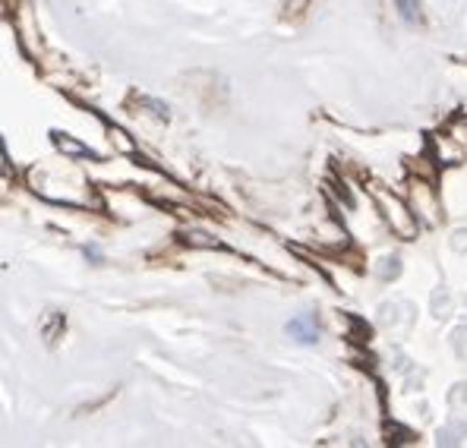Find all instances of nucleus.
<instances>
[{
  "label": "nucleus",
  "instance_id": "obj_1",
  "mask_svg": "<svg viewBox=\"0 0 467 448\" xmlns=\"http://www.w3.org/2000/svg\"><path fill=\"white\" fill-rule=\"evenodd\" d=\"M288 331L300 335V341H316V335H319V329H316V319H313V316H300V319H294V322L288 325Z\"/></svg>",
  "mask_w": 467,
  "mask_h": 448
},
{
  "label": "nucleus",
  "instance_id": "obj_2",
  "mask_svg": "<svg viewBox=\"0 0 467 448\" xmlns=\"http://www.w3.org/2000/svg\"><path fill=\"white\" fill-rule=\"evenodd\" d=\"M395 6L404 23H410V25L420 23V0H395Z\"/></svg>",
  "mask_w": 467,
  "mask_h": 448
}]
</instances>
